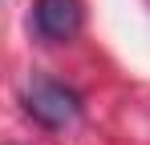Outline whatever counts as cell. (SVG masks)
<instances>
[{
  "mask_svg": "<svg viewBox=\"0 0 150 145\" xmlns=\"http://www.w3.org/2000/svg\"><path fill=\"white\" fill-rule=\"evenodd\" d=\"M25 105H28V113L41 125H49V129H61V125H69L81 113V97L73 89H65V85H57V81H37L28 89Z\"/></svg>",
  "mask_w": 150,
  "mask_h": 145,
  "instance_id": "1",
  "label": "cell"
},
{
  "mask_svg": "<svg viewBox=\"0 0 150 145\" xmlns=\"http://www.w3.org/2000/svg\"><path fill=\"white\" fill-rule=\"evenodd\" d=\"M85 8L81 0H37L33 4V28L45 40H73L81 32Z\"/></svg>",
  "mask_w": 150,
  "mask_h": 145,
  "instance_id": "2",
  "label": "cell"
}]
</instances>
